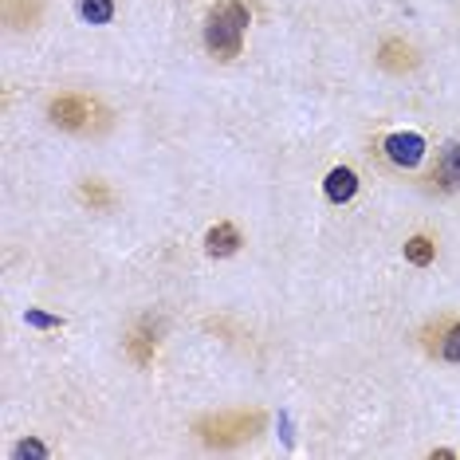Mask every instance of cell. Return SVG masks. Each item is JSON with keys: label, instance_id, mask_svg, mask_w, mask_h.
<instances>
[{"label": "cell", "instance_id": "7a4b0ae2", "mask_svg": "<svg viewBox=\"0 0 460 460\" xmlns=\"http://www.w3.org/2000/svg\"><path fill=\"white\" fill-rule=\"evenodd\" d=\"M268 417L260 410H236V413H213L201 417L193 429L205 445H240V441H252V437L264 429Z\"/></svg>", "mask_w": 460, "mask_h": 460}, {"label": "cell", "instance_id": "3957f363", "mask_svg": "<svg viewBox=\"0 0 460 460\" xmlns=\"http://www.w3.org/2000/svg\"><path fill=\"white\" fill-rule=\"evenodd\" d=\"M48 119L59 130H71V134H91L107 127V111L91 95H56L48 102Z\"/></svg>", "mask_w": 460, "mask_h": 460}, {"label": "cell", "instance_id": "9c48e42d", "mask_svg": "<svg viewBox=\"0 0 460 460\" xmlns=\"http://www.w3.org/2000/svg\"><path fill=\"white\" fill-rule=\"evenodd\" d=\"M240 248V228L236 225H213L208 228V236H205V252L208 256H233Z\"/></svg>", "mask_w": 460, "mask_h": 460}, {"label": "cell", "instance_id": "5b68a950", "mask_svg": "<svg viewBox=\"0 0 460 460\" xmlns=\"http://www.w3.org/2000/svg\"><path fill=\"white\" fill-rule=\"evenodd\" d=\"M378 64L385 71H394V75H405V71L417 67V51L405 44V40H385L382 51H378Z\"/></svg>", "mask_w": 460, "mask_h": 460}, {"label": "cell", "instance_id": "7c38bea8", "mask_svg": "<svg viewBox=\"0 0 460 460\" xmlns=\"http://www.w3.org/2000/svg\"><path fill=\"white\" fill-rule=\"evenodd\" d=\"M79 13H83L87 24H111L114 0H79Z\"/></svg>", "mask_w": 460, "mask_h": 460}, {"label": "cell", "instance_id": "4fadbf2b", "mask_svg": "<svg viewBox=\"0 0 460 460\" xmlns=\"http://www.w3.org/2000/svg\"><path fill=\"white\" fill-rule=\"evenodd\" d=\"M79 197H83V201H87L91 208H111V205H114V193H111L102 181H83V185H79Z\"/></svg>", "mask_w": 460, "mask_h": 460}, {"label": "cell", "instance_id": "8fae6325", "mask_svg": "<svg viewBox=\"0 0 460 460\" xmlns=\"http://www.w3.org/2000/svg\"><path fill=\"white\" fill-rule=\"evenodd\" d=\"M433 256H437V248H433V240H429V236L405 240V260H410V264L429 268V264H433Z\"/></svg>", "mask_w": 460, "mask_h": 460}, {"label": "cell", "instance_id": "8992f818", "mask_svg": "<svg viewBox=\"0 0 460 460\" xmlns=\"http://www.w3.org/2000/svg\"><path fill=\"white\" fill-rule=\"evenodd\" d=\"M323 190H327V201H334V205L350 201V197L358 193V173L347 170V165H334L327 173V181H323Z\"/></svg>", "mask_w": 460, "mask_h": 460}, {"label": "cell", "instance_id": "9a60e30c", "mask_svg": "<svg viewBox=\"0 0 460 460\" xmlns=\"http://www.w3.org/2000/svg\"><path fill=\"white\" fill-rule=\"evenodd\" d=\"M32 327H40V331H56V327H64V319H56V315H44V311H28L24 315Z\"/></svg>", "mask_w": 460, "mask_h": 460}, {"label": "cell", "instance_id": "5bb4252c", "mask_svg": "<svg viewBox=\"0 0 460 460\" xmlns=\"http://www.w3.org/2000/svg\"><path fill=\"white\" fill-rule=\"evenodd\" d=\"M441 354L448 362H460V323L456 327H448L445 331V339H441Z\"/></svg>", "mask_w": 460, "mask_h": 460}, {"label": "cell", "instance_id": "ba28073f", "mask_svg": "<svg viewBox=\"0 0 460 460\" xmlns=\"http://www.w3.org/2000/svg\"><path fill=\"white\" fill-rule=\"evenodd\" d=\"M433 181L441 190H460V142H448L441 150V162L433 170Z\"/></svg>", "mask_w": 460, "mask_h": 460}, {"label": "cell", "instance_id": "6da1fadb", "mask_svg": "<svg viewBox=\"0 0 460 460\" xmlns=\"http://www.w3.org/2000/svg\"><path fill=\"white\" fill-rule=\"evenodd\" d=\"M248 8L240 0H221V4L208 13L205 20V48L217 59H236L244 48V32H248Z\"/></svg>", "mask_w": 460, "mask_h": 460}, {"label": "cell", "instance_id": "30bf717a", "mask_svg": "<svg viewBox=\"0 0 460 460\" xmlns=\"http://www.w3.org/2000/svg\"><path fill=\"white\" fill-rule=\"evenodd\" d=\"M127 350H130V358L138 362V366H150V362H154V350H158V339H154L150 323H138V327L130 331Z\"/></svg>", "mask_w": 460, "mask_h": 460}, {"label": "cell", "instance_id": "52a82bcc", "mask_svg": "<svg viewBox=\"0 0 460 460\" xmlns=\"http://www.w3.org/2000/svg\"><path fill=\"white\" fill-rule=\"evenodd\" d=\"M40 16H44V4L40 0H4V24L8 28H36Z\"/></svg>", "mask_w": 460, "mask_h": 460}, {"label": "cell", "instance_id": "277c9868", "mask_svg": "<svg viewBox=\"0 0 460 460\" xmlns=\"http://www.w3.org/2000/svg\"><path fill=\"white\" fill-rule=\"evenodd\" d=\"M382 150L397 170H413V165L425 158V138L417 130H402V134H390V138L382 142Z\"/></svg>", "mask_w": 460, "mask_h": 460}, {"label": "cell", "instance_id": "2e32d148", "mask_svg": "<svg viewBox=\"0 0 460 460\" xmlns=\"http://www.w3.org/2000/svg\"><path fill=\"white\" fill-rule=\"evenodd\" d=\"M16 456H48V448L40 441H20L16 445Z\"/></svg>", "mask_w": 460, "mask_h": 460}]
</instances>
